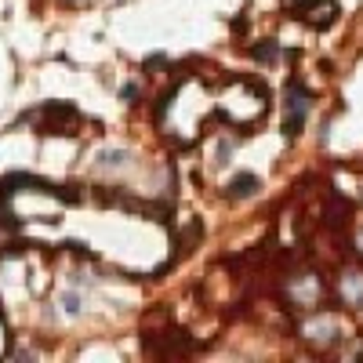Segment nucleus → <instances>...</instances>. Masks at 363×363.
<instances>
[{
  "mask_svg": "<svg viewBox=\"0 0 363 363\" xmlns=\"http://www.w3.org/2000/svg\"><path fill=\"white\" fill-rule=\"evenodd\" d=\"M48 193V196H55L58 203H77L80 200V193L77 189H66V186H55V182H48V178H33V174H8L4 182H0V196H15V193Z\"/></svg>",
  "mask_w": 363,
  "mask_h": 363,
  "instance_id": "nucleus-1",
  "label": "nucleus"
},
{
  "mask_svg": "<svg viewBox=\"0 0 363 363\" xmlns=\"http://www.w3.org/2000/svg\"><path fill=\"white\" fill-rule=\"evenodd\" d=\"M80 113L69 102H44L37 109V131L40 135H77Z\"/></svg>",
  "mask_w": 363,
  "mask_h": 363,
  "instance_id": "nucleus-2",
  "label": "nucleus"
},
{
  "mask_svg": "<svg viewBox=\"0 0 363 363\" xmlns=\"http://www.w3.org/2000/svg\"><path fill=\"white\" fill-rule=\"evenodd\" d=\"M291 11L298 18H306L309 26H316V29H327L338 18V0H294Z\"/></svg>",
  "mask_w": 363,
  "mask_h": 363,
  "instance_id": "nucleus-3",
  "label": "nucleus"
},
{
  "mask_svg": "<svg viewBox=\"0 0 363 363\" xmlns=\"http://www.w3.org/2000/svg\"><path fill=\"white\" fill-rule=\"evenodd\" d=\"M306 113H309V91L301 84H291L287 87V116H284V135L294 138L306 124Z\"/></svg>",
  "mask_w": 363,
  "mask_h": 363,
  "instance_id": "nucleus-4",
  "label": "nucleus"
},
{
  "mask_svg": "<svg viewBox=\"0 0 363 363\" xmlns=\"http://www.w3.org/2000/svg\"><path fill=\"white\" fill-rule=\"evenodd\" d=\"M258 186H262L258 174H247V171H244V174H236L229 186H225V196H229V200H247V196L258 193Z\"/></svg>",
  "mask_w": 363,
  "mask_h": 363,
  "instance_id": "nucleus-5",
  "label": "nucleus"
},
{
  "mask_svg": "<svg viewBox=\"0 0 363 363\" xmlns=\"http://www.w3.org/2000/svg\"><path fill=\"white\" fill-rule=\"evenodd\" d=\"M0 229H4V233H18V215H11L8 196H0Z\"/></svg>",
  "mask_w": 363,
  "mask_h": 363,
  "instance_id": "nucleus-6",
  "label": "nucleus"
},
{
  "mask_svg": "<svg viewBox=\"0 0 363 363\" xmlns=\"http://www.w3.org/2000/svg\"><path fill=\"white\" fill-rule=\"evenodd\" d=\"M251 55L258 58V62H277V55H280V48L272 44V40H262L258 48H251Z\"/></svg>",
  "mask_w": 363,
  "mask_h": 363,
  "instance_id": "nucleus-7",
  "label": "nucleus"
},
{
  "mask_svg": "<svg viewBox=\"0 0 363 363\" xmlns=\"http://www.w3.org/2000/svg\"><path fill=\"white\" fill-rule=\"evenodd\" d=\"M124 160H128L124 149H113V153H99V164H102V167H120Z\"/></svg>",
  "mask_w": 363,
  "mask_h": 363,
  "instance_id": "nucleus-8",
  "label": "nucleus"
},
{
  "mask_svg": "<svg viewBox=\"0 0 363 363\" xmlns=\"http://www.w3.org/2000/svg\"><path fill=\"white\" fill-rule=\"evenodd\" d=\"M120 99H124L128 106H135V102L142 99V87H138V84H124V87H120Z\"/></svg>",
  "mask_w": 363,
  "mask_h": 363,
  "instance_id": "nucleus-9",
  "label": "nucleus"
},
{
  "mask_svg": "<svg viewBox=\"0 0 363 363\" xmlns=\"http://www.w3.org/2000/svg\"><path fill=\"white\" fill-rule=\"evenodd\" d=\"M62 306H66V313H80V298H77V294H66Z\"/></svg>",
  "mask_w": 363,
  "mask_h": 363,
  "instance_id": "nucleus-10",
  "label": "nucleus"
}]
</instances>
